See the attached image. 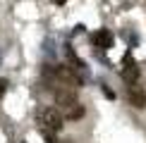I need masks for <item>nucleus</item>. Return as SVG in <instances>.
Masks as SVG:
<instances>
[{
  "instance_id": "f257e3e1",
  "label": "nucleus",
  "mask_w": 146,
  "mask_h": 143,
  "mask_svg": "<svg viewBox=\"0 0 146 143\" xmlns=\"http://www.w3.org/2000/svg\"><path fill=\"white\" fill-rule=\"evenodd\" d=\"M36 122L43 129V134H58V131L62 129L65 115H60V110H55V107H38Z\"/></svg>"
},
{
  "instance_id": "f03ea898",
  "label": "nucleus",
  "mask_w": 146,
  "mask_h": 143,
  "mask_svg": "<svg viewBox=\"0 0 146 143\" xmlns=\"http://www.w3.org/2000/svg\"><path fill=\"white\" fill-rule=\"evenodd\" d=\"M79 100H77V93H74V88H65V86H60L58 91H55V105H60V110H70L72 105H77Z\"/></svg>"
},
{
  "instance_id": "7ed1b4c3",
  "label": "nucleus",
  "mask_w": 146,
  "mask_h": 143,
  "mask_svg": "<svg viewBox=\"0 0 146 143\" xmlns=\"http://www.w3.org/2000/svg\"><path fill=\"white\" fill-rule=\"evenodd\" d=\"M55 76L60 81L65 83V86H70V88H77V86H82V79H79V74L72 67H65V64H60V67H55Z\"/></svg>"
},
{
  "instance_id": "20e7f679",
  "label": "nucleus",
  "mask_w": 146,
  "mask_h": 143,
  "mask_svg": "<svg viewBox=\"0 0 146 143\" xmlns=\"http://www.w3.org/2000/svg\"><path fill=\"white\" fill-rule=\"evenodd\" d=\"M127 100H129L132 107H137V110H144L146 107V91L141 86H137V83H132L129 91H127Z\"/></svg>"
},
{
  "instance_id": "39448f33",
  "label": "nucleus",
  "mask_w": 146,
  "mask_h": 143,
  "mask_svg": "<svg viewBox=\"0 0 146 143\" xmlns=\"http://www.w3.org/2000/svg\"><path fill=\"white\" fill-rule=\"evenodd\" d=\"M94 43L98 45V48H110V45H113V36H110V31H106V29L96 31V33H94Z\"/></svg>"
},
{
  "instance_id": "423d86ee",
  "label": "nucleus",
  "mask_w": 146,
  "mask_h": 143,
  "mask_svg": "<svg viewBox=\"0 0 146 143\" xmlns=\"http://www.w3.org/2000/svg\"><path fill=\"white\" fill-rule=\"evenodd\" d=\"M122 79L129 83V86H132V83H137V79H139V67H137L134 62H127V67L122 69Z\"/></svg>"
},
{
  "instance_id": "0eeeda50",
  "label": "nucleus",
  "mask_w": 146,
  "mask_h": 143,
  "mask_svg": "<svg viewBox=\"0 0 146 143\" xmlns=\"http://www.w3.org/2000/svg\"><path fill=\"white\" fill-rule=\"evenodd\" d=\"M84 105L82 103H77V105H72L70 110H65V119H70V122H77V119H82L84 117Z\"/></svg>"
},
{
  "instance_id": "6e6552de",
  "label": "nucleus",
  "mask_w": 146,
  "mask_h": 143,
  "mask_svg": "<svg viewBox=\"0 0 146 143\" xmlns=\"http://www.w3.org/2000/svg\"><path fill=\"white\" fill-rule=\"evenodd\" d=\"M5 86H7V83H5L3 79H0V98H3V93H5Z\"/></svg>"
}]
</instances>
